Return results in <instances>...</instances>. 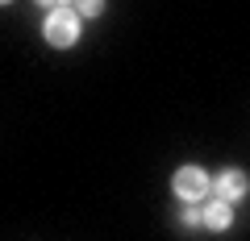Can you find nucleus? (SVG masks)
I'll return each instance as SVG.
<instances>
[{
    "mask_svg": "<svg viewBox=\"0 0 250 241\" xmlns=\"http://www.w3.org/2000/svg\"><path fill=\"white\" fill-rule=\"evenodd\" d=\"M80 13L71 9V4H62V9H50L42 21V37L54 46V50H67V46L80 42Z\"/></svg>",
    "mask_w": 250,
    "mask_h": 241,
    "instance_id": "1",
    "label": "nucleus"
},
{
    "mask_svg": "<svg viewBox=\"0 0 250 241\" xmlns=\"http://www.w3.org/2000/svg\"><path fill=\"white\" fill-rule=\"evenodd\" d=\"M171 191H175L184 204H200V200L213 191V179H208L200 167H179L175 175H171Z\"/></svg>",
    "mask_w": 250,
    "mask_h": 241,
    "instance_id": "2",
    "label": "nucleus"
},
{
    "mask_svg": "<svg viewBox=\"0 0 250 241\" xmlns=\"http://www.w3.org/2000/svg\"><path fill=\"white\" fill-rule=\"evenodd\" d=\"M213 191H217L221 200H229V204H233V200H246L250 175H246V170H238V167H229V170H221V175L213 179Z\"/></svg>",
    "mask_w": 250,
    "mask_h": 241,
    "instance_id": "3",
    "label": "nucleus"
},
{
    "mask_svg": "<svg viewBox=\"0 0 250 241\" xmlns=\"http://www.w3.org/2000/svg\"><path fill=\"white\" fill-rule=\"evenodd\" d=\"M200 216H205V229H213V233H225L233 224V208H229V200H208L205 208H200Z\"/></svg>",
    "mask_w": 250,
    "mask_h": 241,
    "instance_id": "4",
    "label": "nucleus"
},
{
    "mask_svg": "<svg viewBox=\"0 0 250 241\" xmlns=\"http://www.w3.org/2000/svg\"><path fill=\"white\" fill-rule=\"evenodd\" d=\"M75 13L80 17H100L104 13V0H75Z\"/></svg>",
    "mask_w": 250,
    "mask_h": 241,
    "instance_id": "5",
    "label": "nucleus"
},
{
    "mask_svg": "<svg viewBox=\"0 0 250 241\" xmlns=\"http://www.w3.org/2000/svg\"><path fill=\"white\" fill-rule=\"evenodd\" d=\"M184 224H188V229L205 224V216H200V208H196V204H188V208H184Z\"/></svg>",
    "mask_w": 250,
    "mask_h": 241,
    "instance_id": "6",
    "label": "nucleus"
},
{
    "mask_svg": "<svg viewBox=\"0 0 250 241\" xmlns=\"http://www.w3.org/2000/svg\"><path fill=\"white\" fill-rule=\"evenodd\" d=\"M38 4H42V9L50 13V9H62V4H67V0H38Z\"/></svg>",
    "mask_w": 250,
    "mask_h": 241,
    "instance_id": "7",
    "label": "nucleus"
},
{
    "mask_svg": "<svg viewBox=\"0 0 250 241\" xmlns=\"http://www.w3.org/2000/svg\"><path fill=\"white\" fill-rule=\"evenodd\" d=\"M0 4H13V0H0Z\"/></svg>",
    "mask_w": 250,
    "mask_h": 241,
    "instance_id": "8",
    "label": "nucleus"
}]
</instances>
